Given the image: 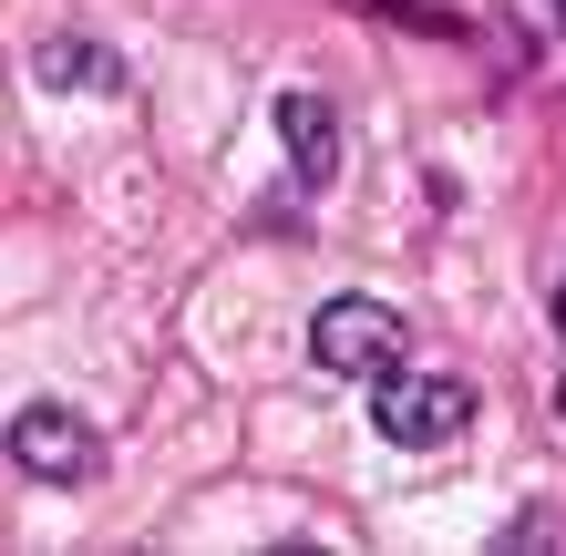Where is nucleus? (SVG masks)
I'll list each match as a JSON object with an SVG mask.
<instances>
[{"mask_svg": "<svg viewBox=\"0 0 566 556\" xmlns=\"http://www.w3.org/2000/svg\"><path fill=\"white\" fill-rule=\"evenodd\" d=\"M31 83H42V93H124L135 73H124V52L83 42V31H52V42L31 52Z\"/></svg>", "mask_w": 566, "mask_h": 556, "instance_id": "nucleus-5", "label": "nucleus"}, {"mask_svg": "<svg viewBox=\"0 0 566 556\" xmlns=\"http://www.w3.org/2000/svg\"><path fill=\"white\" fill-rule=\"evenodd\" d=\"M546 536H556V515L536 505V515H515V526H505V536H494V546H546Z\"/></svg>", "mask_w": 566, "mask_h": 556, "instance_id": "nucleus-6", "label": "nucleus"}, {"mask_svg": "<svg viewBox=\"0 0 566 556\" xmlns=\"http://www.w3.org/2000/svg\"><path fill=\"white\" fill-rule=\"evenodd\" d=\"M279 145H289V166H298V186H310V196L340 176V114H329V93H310V83L279 93Z\"/></svg>", "mask_w": 566, "mask_h": 556, "instance_id": "nucleus-4", "label": "nucleus"}, {"mask_svg": "<svg viewBox=\"0 0 566 556\" xmlns=\"http://www.w3.org/2000/svg\"><path fill=\"white\" fill-rule=\"evenodd\" d=\"M402 310L391 300H319L310 310V361L340 371V381H381L391 361H402Z\"/></svg>", "mask_w": 566, "mask_h": 556, "instance_id": "nucleus-2", "label": "nucleus"}, {"mask_svg": "<svg viewBox=\"0 0 566 556\" xmlns=\"http://www.w3.org/2000/svg\"><path fill=\"white\" fill-rule=\"evenodd\" d=\"M463 422H474V381H453V371H402L391 361L381 391H371V433L391 453H443Z\"/></svg>", "mask_w": 566, "mask_h": 556, "instance_id": "nucleus-1", "label": "nucleus"}, {"mask_svg": "<svg viewBox=\"0 0 566 556\" xmlns=\"http://www.w3.org/2000/svg\"><path fill=\"white\" fill-rule=\"evenodd\" d=\"M556 11H566V0H556Z\"/></svg>", "mask_w": 566, "mask_h": 556, "instance_id": "nucleus-7", "label": "nucleus"}, {"mask_svg": "<svg viewBox=\"0 0 566 556\" xmlns=\"http://www.w3.org/2000/svg\"><path fill=\"white\" fill-rule=\"evenodd\" d=\"M11 464L42 474V484H83L93 464H104V443H93V422L73 402H21L11 412Z\"/></svg>", "mask_w": 566, "mask_h": 556, "instance_id": "nucleus-3", "label": "nucleus"}]
</instances>
